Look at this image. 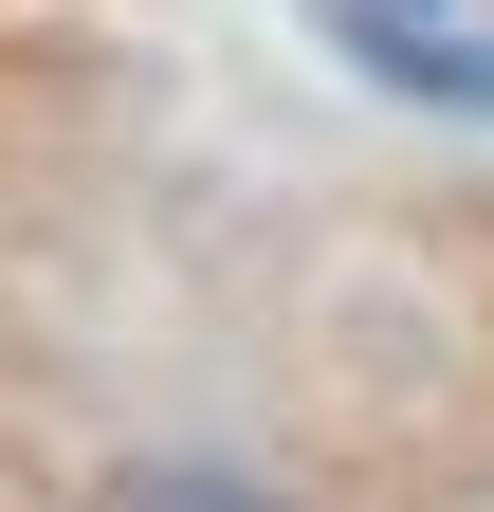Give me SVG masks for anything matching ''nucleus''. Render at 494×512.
<instances>
[{
  "label": "nucleus",
  "mask_w": 494,
  "mask_h": 512,
  "mask_svg": "<svg viewBox=\"0 0 494 512\" xmlns=\"http://www.w3.org/2000/svg\"><path fill=\"white\" fill-rule=\"evenodd\" d=\"M147 512H238V494H147Z\"/></svg>",
  "instance_id": "1"
}]
</instances>
